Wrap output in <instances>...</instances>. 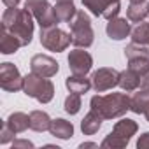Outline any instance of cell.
<instances>
[{
  "instance_id": "44dd1931",
  "label": "cell",
  "mask_w": 149,
  "mask_h": 149,
  "mask_svg": "<svg viewBox=\"0 0 149 149\" xmlns=\"http://www.w3.org/2000/svg\"><path fill=\"white\" fill-rule=\"evenodd\" d=\"M6 123L16 132V133H23V132H26V128H30V118H28V114H25V112H13L7 119H6Z\"/></svg>"
},
{
  "instance_id": "8992f818",
  "label": "cell",
  "mask_w": 149,
  "mask_h": 149,
  "mask_svg": "<svg viewBox=\"0 0 149 149\" xmlns=\"http://www.w3.org/2000/svg\"><path fill=\"white\" fill-rule=\"evenodd\" d=\"M40 44L47 51L53 53H61L72 44V35L58 26L51 28H40Z\"/></svg>"
},
{
  "instance_id": "9c48e42d",
  "label": "cell",
  "mask_w": 149,
  "mask_h": 149,
  "mask_svg": "<svg viewBox=\"0 0 149 149\" xmlns=\"http://www.w3.org/2000/svg\"><path fill=\"white\" fill-rule=\"evenodd\" d=\"M118 83H119V72L111 67H102V68L95 70L91 76V84L97 93L109 91L114 86H118Z\"/></svg>"
},
{
  "instance_id": "4fadbf2b",
  "label": "cell",
  "mask_w": 149,
  "mask_h": 149,
  "mask_svg": "<svg viewBox=\"0 0 149 149\" xmlns=\"http://www.w3.org/2000/svg\"><path fill=\"white\" fill-rule=\"evenodd\" d=\"M65 86H67L68 91L79 93V95H84L93 88L91 79H88L86 76H83V74H72V76H68L65 79Z\"/></svg>"
},
{
  "instance_id": "ac0fdd59",
  "label": "cell",
  "mask_w": 149,
  "mask_h": 149,
  "mask_svg": "<svg viewBox=\"0 0 149 149\" xmlns=\"http://www.w3.org/2000/svg\"><path fill=\"white\" fill-rule=\"evenodd\" d=\"M28 118H30V130H33V132H47L49 130V126H51V118H49V114L47 112H44V111H32L30 114H28Z\"/></svg>"
},
{
  "instance_id": "d590c367",
  "label": "cell",
  "mask_w": 149,
  "mask_h": 149,
  "mask_svg": "<svg viewBox=\"0 0 149 149\" xmlns=\"http://www.w3.org/2000/svg\"><path fill=\"white\" fill-rule=\"evenodd\" d=\"M140 2H146V0H130V4H140Z\"/></svg>"
},
{
  "instance_id": "9a60e30c",
  "label": "cell",
  "mask_w": 149,
  "mask_h": 149,
  "mask_svg": "<svg viewBox=\"0 0 149 149\" xmlns=\"http://www.w3.org/2000/svg\"><path fill=\"white\" fill-rule=\"evenodd\" d=\"M49 132L51 135H54L56 139H61V140H68L72 139L74 135V125L63 118H56L51 121V126H49Z\"/></svg>"
},
{
  "instance_id": "7402d4cb",
  "label": "cell",
  "mask_w": 149,
  "mask_h": 149,
  "mask_svg": "<svg viewBox=\"0 0 149 149\" xmlns=\"http://www.w3.org/2000/svg\"><path fill=\"white\" fill-rule=\"evenodd\" d=\"M149 102V93L139 90L137 93H133L130 97V111L135 112V114H144V109Z\"/></svg>"
},
{
  "instance_id": "74e56055",
  "label": "cell",
  "mask_w": 149,
  "mask_h": 149,
  "mask_svg": "<svg viewBox=\"0 0 149 149\" xmlns=\"http://www.w3.org/2000/svg\"><path fill=\"white\" fill-rule=\"evenodd\" d=\"M109 2H119V0H109Z\"/></svg>"
},
{
  "instance_id": "52a82bcc",
  "label": "cell",
  "mask_w": 149,
  "mask_h": 149,
  "mask_svg": "<svg viewBox=\"0 0 149 149\" xmlns=\"http://www.w3.org/2000/svg\"><path fill=\"white\" fill-rule=\"evenodd\" d=\"M23 7L32 13L40 28H51L58 25V19L54 16V7L49 6L47 0H26Z\"/></svg>"
},
{
  "instance_id": "e575fe53",
  "label": "cell",
  "mask_w": 149,
  "mask_h": 149,
  "mask_svg": "<svg viewBox=\"0 0 149 149\" xmlns=\"http://www.w3.org/2000/svg\"><path fill=\"white\" fill-rule=\"evenodd\" d=\"M144 116H146V119H147V123H149V102H147V105H146V109H144Z\"/></svg>"
},
{
  "instance_id": "484cf974",
  "label": "cell",
  "mask_w": 149,
  "mask_h": 149,
  "mask_svg": "<svg viewBox=\"0 0 149 149\" xmlns=\"http://www.w3.org/2000/svg\"><path fill=\"white\" fill-rule=\"evenodd\" d=\"M109 4H111L109 0H83V6L93 16H104V11L107 9Z\"/></svg>"
},
{
  "instance_id": "7a4b0ae2",
  "label": "cell",
  "mask_w": 149,
  "mask_h": 149,
  "mask_svg": "<svg viewBox=\"0 0 149 149\" xmlns=\"http://www.w3.org/2000/svg\"><path fill=\"white\" fill-rule=\"evenodd\" d=\"M90 105L104 119H116L125 116L126 111H130V97L126 93H109L105 97L95 95Z\"/></svg>"
},
{
  "instance_id": "5bb4252c",
  "label": "cell",
  "mask_w": 149,
  "mask_h": 149,
  "mask_svg": "<svg viewBox=\"0 0 149 149\" xmlns=\"http://www.w3.org/2000/svg\"><path fill=\"white\" fill-rule=\"evenodd\" d=\"M19 47H23L21 40L14 33H11L9 30H6L2 26V30H0V53L2 54H14Z\"/></svg>"
},
{
  "instance_id": "f1b7e54d",
  "label": "cell",
  "mask_w": 149,
  "mask_h": 149,
  "mask_svg": "<svg viewBox=\"0 0 149 149\" xmlns=\"http://www.w3.org/2000/svg\"><path fill=\"white\" fill-rule=\"evenodd\" d=\"M119 11H121V4H119V2H111V4L107 6V9L104 11V16H102V18H105V19L109 21V19H112V18H118Z\"/></svg>"
},
{
  "instance_id": "4dcf8cb0",
  "label": "cell",
  "mask_w": 149,
  "mask_h": 149,
  "mask_svg": "<svg viewBox=\"0 0 149 149\" xmlns=\"http://www.w3.org/2000/svg\"><path fill=\"white\" fill-rule=\"evenodd\" d=\"M137 147H139V149H146V147H149V132H146V133H142V135L139 137V140H137Z\"/></svg>"
},
{
  "instance_id": "ba28073f",
  "label": "cell",
  "mask_w": 149,
  "mask_h": 149,
  "mask_svg": "<svg viewBox=\"0 0 149 149\" xmlns=\"http://www.w3.org/2000/svg\"><path fill=\"white\" fill-rule=\"evenodd\" d=\"M23 84H25V77L19 74L16 65L9 61L0 65V88L4 91H11V93L21 91Z\"/></svg>"
},
{
  "instance_id": "8fae6325",
  "label": "cell",
  "mask_w": 149,
  "mask_h": 149,
  "mask_svg": "<svg viewBox=\"0 0 149 149\" xmlns=\"http://www.w3.org/2000/svg\"><path fill=\"white\" fill-rule=\"evenodd\" d=\"M30 70L33 74H37V76H40V77H53L58 74L60 65L49 54H35L30 60Z\"/></svg>"
},
{
  "instance_id": "ffe728a7",
  "label": "cell",
  "mask_w": 149,
  "mask_h": 149,
  "mask_svg": "<svg viewBox=\"0 0 149 149\" xmlns=\"http://www.w3.org/2000/svg\"><path fill=\"white\" fill-rule=\"evenodd\" d=\"M149 16V4L140 2V4H130L126 7V18L130 23H140Z\"/></svg>"
},
{
  "instance_id": "277c9868",
  "label": "cell",
  "mask_w": 149,
  "mask_h": 149,
  "mask_svg": "<svg viewBox=\"0 0 149 149\" xmlns=\"http://www.w3.org/2000/svg\"><path fill=\"white\" fill-rule=\"evenodd\" d=\"M23 91L30 98H35L39 104H49L54 97V84L49 81V77H40L30 72L25 76Z\"/></svg>"
},
{
  "instance_id": "cb8c5ba5",
  "label": "cell",
  "mask_w": 149,
  "mask_h": 149,
  "mask_svg": "<svg viewBox=\"0 0 149 149\" xmlns=\"http://www.w3.org/2000/svg\"><path fill=\"white\" fill-rule=\"evenodd\" d=\"M125 56L126 60H133V58H149V46H142V44H128L125 47Z\"/></svg>"
},
{
  "instance_id": "f35d334b",
  "label": "cell",
  "mask_w": 149,
  "mask_h": 149,
  "mask_svg": "<svg viewBox=\"0 0 149 149\" xmlns=\"http://www.w3.org/2000/svg\"><path fill=\"white\" fill-rule=\"evenodd\" d=\"M147 46H149V44H147Z\"/></svg>"
},
{
  "instance_id": "30bf717a",
  "label": "cell",
  "mask_w": 149,
  "mask_h": 149,
  "mask_svg": "<svg viewBox=\"0 0 149 149\" xmlns=\"http://www.w3.org/2000/svg\"><path fill=\"white\" fill-rule=\"evenodd\" d=\"M67 61H68V68L72 74H83V76H86L93 67V58L88 51H84V47L72 49L68 53Z\"/></svg>"
},
{
  "instance_id": "2e32d148",
  "label": "cell",
  "mask_w": 149,
  "mask_h": 149,
  "mask_svg": "<svg viewBox=\"0 0 149 149\" xmlns=\"http://www.w3.org/2000/svg\"><path fill=\"white\" fill-rule=\"evenodd\" d=\"M118 86H119L123 91H126V93L135 91V90L140 88V76H139L135 70H132V68L128 67L126 70L119 72V83H118Z\"/></svg>"
},
{
  "instance_id": "5b68a950",
  "label": "cell",
  "mask_w": 149,
  "mask_h": 149,
  "mask_svg": "<svg viewBox=\"0 0 149 149\" xmlns=\"http://www.w3.org/2000/svg\"><path fill=\"white\" fill-rule=\"evenodd\" d=\"M70 25V35H72V44L76 47H90L95 40V33H93V28H91V19L90 16L77 9L74 19L68 23Z\"/></svg>"
},
{
  "instance_id": "d4e9b609",
  "label": "cell",
  "mask_w": 149,
  "mask_h": 149,
  "mask_svg": "<svg viewBox=\"0 0 149 149\" xmlns=\"http://www.w3.org/2000/svg\"><path fill=\"white\" fill-rule=\"evenodd\" d=\"M81 95L79 93H72L70 91V95L65 98V102H63V109H65V112L67 114H70V116H76L79 111H81Z\"/></svg>"
},
{
  "instance_id": "1f68e13d",
  "label": "cell",
  "mask_w": 149,
  "mask_h": 149,
  "mask_svg": "<svg viewBox=\"0 0 149 149\" xmlns=\"http://www.w3.org/2000/svg\"><path fill=\"white\" fill-rule=\"evenodd\" d=\"M139 90H142V91L149 93V72H147V74H144V76L140 77V88H139Z\"/></svg>"
},
{
  "instance_id": "d6a6232c",
  "label": "cell",
  "mask_w": 149,
  "mask_h": 149,
  "mask_svg": "<svg viewBox=\"0 0 149 149\" xmlns=\"http://www.w3.org/2000/svg\"><path fill=\"white\" fill-rule=\"evenodd\" d=\"M2 2H4L6 7H16V6L21 2V0H2Z\"/></svg>"
},
{
  "instance_id": "4316f807",
  "label": "cell",
  "mask_w": 149,
  "mask_h": 149,
  "mask_svg": "<svg viewBox=\"0 0 149 149\" xmlns=\"http://www.w3.org/2000/svg\"><path fill=\"white\" fill-rule=\"evenodd\" d=\"M128 67L132 70H135L139 76L142 77L144 74L149 72V58H133V60H128Z\"/></svg>"
},
{
  "instance_id": "f546056e",
  "label": "cell",
  "mask_w": 149,
  "mask_h": 149,
  "mask_svg": "<svg viewBox=\"0 0 149 149\" xmlns=\"http://www.w3.org/2000/svg\"><path fill=\"white\" fill-rule=\"evenodd\" d=\"M11 144H13V149H23V147L33 149V147H35L33 142H30V140H26V139H14Z\"/></svg>"
},
{
  "instance_id": "6da1fadb",
  "label": "cell",
  "mask_w": 149,
  "mask_h": 149,
  "mask_svg": "<svg viewBox=\"0 0 149 149\" xmlns=\"http://www.w3.org/2000/svg\"><path fill=\"white\" fill-rule=\"evenodd\" d=\"M2 26L14 33L23 46H28L33 37V16L30 11L18 9L16 7H7L2 14Z\"/></svg>"
},
{
  "instance_id": "836d02e7",
  "label": "cell",
  "mask_w": 149,
  "mask_h": 149,
  "mask_svg": "<svg viewBox=\"0 0 149 149\" xmlns=\"http://www.w3.org/2000/svg\"><path fill=\"white\" fill-rule=\"evenodd\" d=\"M84 147H98V144H95V142H83L79 146V149H84Z\"/></svg>"
},
{
  "instance_id": "d6986e66",
  "label": "cell",
  "mask_w": 149,
  "mask_h": 149,
  "mask_svg": "<svg viewBox=\"0 0 149 149\" xmlns=\"http://www.w3.org/2000/svg\"><path fill=\"white\" fill-rule=\"evenodd\" d=\"M77 9L72 2H56L54 6V16L58 19V23H70L76 16Z\"/></svg>"
},
{
  "instance_id": "83f0119b",
  "label": "cell",
  "mask_w": 149,
  "mask_h": 149,
  "mask_svg": "<svg viewBox=\"0 0 149 149\" xmlns=\"http://www.w3.org/2000/svg\"><path fill=\"white\" fill-rule=\"evenodd\" d=\"M14 135H16V132L4 121V123H2V130H0V144L6 146V144L13 142V140H14Z\"/></svg>"
},
{
  "instance_id": "e0dca14e",
  "label": "cell",
  "mask_w": 149,
  "mask_h": 149,
  "mask_svg": "<svg viewBox=\"0 0 149 149\" xmlns=\"http://www.w3.org/2000/svg\"><path fill=\"white\" fill-rule=\"evenodd\" d=\"M102 121H104V118H102L97 111L90 109V112H88V114L83 118V121H81V132H83L84 135H95V133L100 130Z\"/></svg>"
},
{
  "instance_id": "3957f363",
  "label": "cell",
  "mask_w": 149,
  "mask_h": 149,
  "mask_svg": "<svg viewBox=\"0 0 149 149\" xmlns=\"http://www.w3.org/2000/svg\"><path fill=\"white\" fill-rule=\"evenodd\" d=\"M139 130V125L133 121V119H128V118H123L119 119L112 132L100 142V147H109V149H123L128 146L130 139L137 133Z\"/></svg>"
},
{
  "instance_id": "7c38bea8",
  "label": "cell",
  "mask_w": 149,
  "mask_h": 149,
  "mask_svg": "<svg viewBox=\"0 0 149 149\" xmlns=\"http://www.w3.org/2000/svg\"><path fill=\"white\" fill-rule=\"evenodd\" d=\"M105 32L112 40H123L132 33L130 19L128 18H112V19H109Z\"/></svg>"
},
{
  "instance_id": "ab89813d",
  "label": "cell",
  "mask_w": 149,
  "mask_h": 149,
  "mask_svg": "<svg viewBox=\"0 0 149 149\" xmlns=\"http://www.w3.org/2000/svg\"><path fill=\"white\" fill-rule=\"evenodd\" d=\"M147 18H149V16H147Z\"/></svg>"
},
{
  "instance_id": "8d00e7d4",
  "label": "cell",
  "mask_w": 149,
  "mask_h": 149,
  "mask_svg": "<svg viewBox=\"0 0 149 149\" xmlns=\"http://www.w3.org/2000/svg\"><path fill=\"white\" fill-rule=\"evenodd\" d=\"M56 2H74V0H56Z\"/></svg>"
},
{
  "instance_id": "603a6c76",
  "label": "cell",
  "mask_w": 149,
  "mask_h": 149,
  "mask_svg": "<svg viewBox=\"0 0 149 149\" xmlns=\"http://www.w3.org/2000/svg\"><path fill=\"white\" fill-rule=\"evenodd\" d=\"M130 37H132V42L147 46L149 44V23H144V21L137 23V26L132 28Z\"/></svg>"
}]
</instances>
